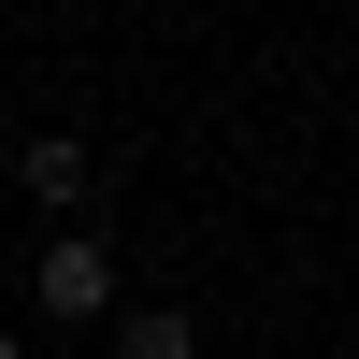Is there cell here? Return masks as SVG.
<instances>
[{
    "instance_id": "obj_4",
    "label": "cell",
    "mask_w": 359,
    "mask_h": 359,
    "mask_svg": "<svg viewBox=\"0 0 359 359\" xmlns=\"http://www.w3.org/2000/svg\"><path fill=\"white\" fill-rule=\"evenodd\" d=\"M0 359H29V331H15V316H0Z\"/></svg>"
},
{
    "instance_id": "obj_1",
    "label": "cell",
    "mask_w": 359,
    "mask_h": 359,
    "mask_svg": "<svg viewBox=\"0 0 359 359\" xmlns=\"http://www.w3.org/2000/svg\"><path fill=\"white\" fill-rule=\"evenodd\" d=\"M29 316H43V331H101V316H115V245H101V230H43Z\"/></svg>"
},
{
    "instance_id": "obj_3",
    "label": "cell",
    "mask_w": 359,
    "mask_h": 359,
    "mask_svg": "<svg viewBox=\"0 0 359 359\" xmlns=\"http://www.w3.org/2000/svg\"><path fill=\"white\" fill-rule=\"evenodd\" d=\"M15 187L43 201V216H72V201H86V144H72V130H29V144H15Z\"/></svg>"
},
{
    "instance_id": "obj_2",
    "label": "cell",
    "mask_w": 359,
    "mask_h": 359,
    "mask_svg": "<svg viewBox=\"0 0 359 359\" xmlns=\"http://www.w3.org/2000/svg\"><path fill=\"white\" fill-rule=\"evenodd\" d=\"M101 345H115V359H201V316H187V302H115Z\"/></svg>"
}]
</instances>
